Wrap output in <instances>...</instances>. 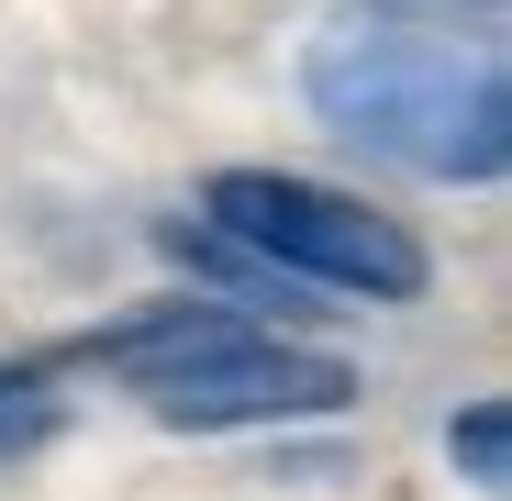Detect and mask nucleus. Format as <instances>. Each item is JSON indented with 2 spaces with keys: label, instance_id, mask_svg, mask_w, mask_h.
<instances>
[{
  "label": "nucleus",
  "instance_id": "nucleus-5",
  "mask_svg": "<svg viewBox=\"0 0 512 501\" xmlns=\"http://www.w3.org/2000/svg\"><path fill=\"white\" fill-rule=\"evenodd\" d=\"M446 468H457L479 501H501V490H512V401H501V390H479V401H457V412H446Z\"/></svg>",
  "mask_w": 512,
  "mask_h": 501
},
{
  "label": "nucleus",
  "instance_id": "nucleus-4",
  "mask_svg": "<svg viewBox=\"0 0 512 501\" xmlns=\"http://www.w3.org/2000/svg\"><path fill=\"white\" fill-rule=\"evenodd\" d=\"M156 257L167 268H190V301H223V312H245V323H268V312H312L256 245H234L223 223H201V212H156Z\"/></svg>",
  "mask_w": 512,
  "mask_h": 501
},
{
  "label": "nucleus",
  "instance_id": "nucleus-2",
  "mask_svg": "<svg viewBox=\"0 0 512 501\" xmlns=\"http://www.w3.org/2000/svg\"><path fill=\"white\" fill-rule=\"evenodd\" d=\"M201 223H223L234 245H256L290 290H334V301H423L435 290V257H423V234L368 212L357 190H323L301 167H212L201 179Z\"/></svg>",
  "mask_w": 512,
  "mask_h": 501
},
{
  "label": "nucleus",
  "instance_id": "nucleus-1",
  "mask_svg": "<svg viewBox=\"0 0 512 501\" xmlns=\"http://www.w3.org/2000/svg\"><path fill=\"white\" fill-rule=\"evenodd\" d=\"M301 101L323 134H346L435 190H490L512 167V90L501 45L412 34V23H346L301 56Z\"/></svg>",
  "mask_w": 512,
  "mask_h": 501
},
{
  "label": "nucleus",
  "instance_id": "nucleus-3",
  "mask_svg": "<svg viewBox=\"0 0 512 501\" xmlns=\"http://www.w3.org/2000/svg\"><path fill=\"white\" fill-rule=\"evenodd\" d=\"M346 401H357V368L323 346H290L268 323H234L167 390H145V412L179 435H290V424H334Z\"/></svg>",
  "mask_w": 512,
  "mask_h": 501
},
{
  "label": "nucleus",
  "instance_id": "nucleus-6",
  "mask_svg": "<svg viewBox=\"0 0 512 501\" xmlns=\"http://www.w3.org/2000/svg\"><path fill=\"white\" fill-rule=\"evenodd\" d=\"M56 424H67L56 368H34V357H0V468L45 457V446H56Z\"/></svg>",
  "mask_w": 512,
  "mask_h": 501
}]
</instances>
